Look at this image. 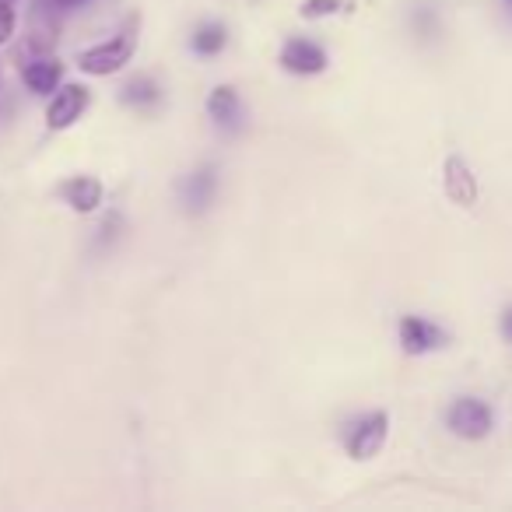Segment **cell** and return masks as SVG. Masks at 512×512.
Wrapping results in <instances>:
<instances>
[{"label":"cell","instance_id":"cell-1","mask_svg":"<svg viewBox=\"0 0 512 512\" xmlns=\"http://www.w3.org/2000/svg\"><path fill=\"white\" fill-rule=\"evenodd\" d=\"M134 46H137V18H127V25H123L113 39H106V43H99V46H92V50L81 53V71L95 74V78L116 74L123 64H130Z\"/></svg>","mask_w":512,"mask_h":512},{"label":"cell","instance_id":"cell-2","mask_svg":"<svg viewBox=\"0 0 512 512\" xmlns=\"http://www.w3.org/2000/svg\"><path fill=\"white\" fill-rule=\"evenodd\" d=\"M446 428L467 442H481L495 428V411L481 397H456L446 411Z\"/></svg>","mask_w":512,"mask_h":512},{"label":"cell","instance_id":"cell-3","mask_svg":"<svg viewBox=\"0 0 512 512\" xmlns=\"http://www.w3.org/2000/svg\"><path fill=\"white\" fill-rule=\"evenodd\" d=\"M386 435H390V418L386 411H372L365 418H358L348 432V453L355 460H372L379 449L386 446Z\"/></svg>","mask_w":512,"mask_h":512},{"label":"cell","instance_id":"cell-4","mask_svg":"<svg viewBox=\"0 0 512 512\" xmlns=\"http://www.w3.org/2000/svg\"><path fill=\"white\" fill-rule=\"evenodd\" d=\"M442 186H446V197L453 200L456 207H474L477 197H481V186H477V176L470 169V162L463 155H449L446 165H442Z\"/></svg>","mask_w":512,"mask_h":512},{"label":"cell","instance_id":"cell-5","mask_svg":"<svg viewBox=\"0 0 512 512\" xmlns=\"http://www.w3.org/2000/svg\"><path fill=\"white\" fill-rule=\"evenodd\" d=\"M449 334L439 327V323L425 320V316H404L400 320V348L407 355H428V351L446 348Z\"/></svg>","mask_w":512,"mask_h":512},{"label":"cell","instance_id":"cell-6","mask_svg":"<svg viewBox=\"0 0 512 512\" xmlns=\"http://www.w3.org/2000/svg\"><path fill=\"white\" fill-rule=\"evenodd\" d=\"M214 193H218V169L200 165L179 183V204H183L186 214H204L214 204Z\"/></svg>","mask_w":512,"mask_h":512},{"label":"cell","instance_id":"cell-7","mask_svg":"<svg viewBox=\"0 0 512 512\" xmlns=\"http://www.w3.org/2000/svg\"><path fill=\"white\" fill-rule=\"evenodd\" d=\"M85 106H88V88L67 85V88H60V92L53 95L50 109H46V120H50L53 130H67L74 120H81Z\"/></svg>","mask_w":512,"mask_h":512},{"label":"cell","instance_id":"cell-8","mask_svg":"<svg viewBox=\"0 0 512 512\" xmlns=\"http://www.w3.org/2000/svg\"><path fill=\"white\" fill-rule=\"evenodd\" d=\"M281 64L292 74H320L327 67V53L320 50L309 39H292V43L281 50Z\"/></svg>","mask_w":512,"mask_h":512},{"label":"cell","instance_id":"cell-9","mask_svg":"<svg viewBox=\"0 0 512 512\" xmlns=\"http://www.w3.org/2000/svg\"><path fill=\"white\" fill-rule=\"evenodd\" d=\"M207 116L218 123L221 130H239L242 127V99L232 85H221L207 99Z\"/></svg>","mask_w":512,"mask_h":512},{"label":"cell","instance_id":"cell-10","mask_svg":"<svg viewBox=\"0 0 512 512\" xmlns=\"http://www.w3.org/2000/svg\"><path fill=\"white\" fill-rule=\"evenodd\" d=\"M60 197H64V204L71 207V211L78 214H88L95 211V207L102 204V183L92 176H74L67 179L64 186H60Z\"/></svg>","mask_w":512,"mask_h":512},{"label":"cell","instance_id":"cell-11","mask_svg":"<svg viewBox=\"0 0 512 512\" xmlns=\"http://www.w3.org/2000/svg\"><path fill=\"white\" fill-rule=\"evenodd\" d=\"M60 78H64V67H60L57 60H36V64L25 67V85H29L36 95L57 92Z\"/></svg>","mask_w":512,"mask_h":512},{"label":"cell","instance_id":"cell-12","mask_svg":"<svg viewBox=\"0 0 512 512\" xmlns=\"http://www.w3.org/2000/svg\"><path fill=\"white\" fill-rule=\"evenodd\" d=\"M193 50L200 57H214V53L225 50V29L218 22H204L197 32H193Z\"/></svg>","mask_w":512,"mask_h":512},{"label":"cell","instance_id":"cell-13","mask_svg":"<svg viewBox=\"0 0 512 512\" xmlns=\"http://www.w3.org/2000/svg\"><path fill=\"white\" fill-rule=\"evenodd\" d=\"M158 99H162V92H158V85L151 78H134L123 88V102L127 106H155Z\"/></svg>","mask_w":512,"mask_h":512},{"label":"cell","instance_id":"cell-14","mask_svg":"<svg viewBox=\"0 0 512 512\" xmlns=\"http://www.w3.org/2000/svg\"><path fill=\"white\" fill-rule=\"evenodd\" d=\"M337 8H341L337 0H306V4H302V15H306V18H323V15H334Z\"/></svg>","mask_w":512,"mask_h":512},{"label":"cell","instance_id":"cell-15","mask_svg":"<svg viewBox=\"0 0 512 512\" xmlns=\"http://www.w3.org/2000/svg\"><path fill=\"white\" fill-rule=\"evenodd\" d=\"M11 32H15V11H11V0H0V43H8Z\"/></svg>","mask_w":512,"mask_h":512},{"label":"cell","instance_id":"cell-16","mask_svg":"<svg viewBox=\"0 0 512 512\" xmlns=\"http://www.w3.org/2000/svg\"><path fill=\"white\" fill-rule=\"evenodd\" d=\"M502 337L512 344V309H505V313H502Z\"/></svg>","mask_w":512,"mask_h":512},{"label":"cell","instance_id":"cell-17","mask_svg":"<svg viewBox=\"0 0 512 512\" xmlns=\"http://www.w3.org/2000/svg\"><path fill=\"white\" fill-rule=\"evenodd\" d=\"M60 8H74V4H85V0H57Z\"/></svg>","mask_w":512,"mask_h":512},{"label":"cell","instance_id":"cell-18","mask_svg":"<svg viewBox=\"0 0 512 512\" xmlns=\"http://www.w3.org/2000/svg\"><path fill=\"white\" fill-rule=\"evenodd\" d=\"M502 4H505V8H509V11H512V0H502Z\"/></svg>","mask_w":512,"mask_h":512}]
</instances>
